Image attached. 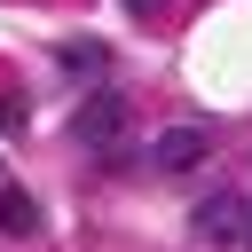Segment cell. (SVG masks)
Masks as SVG:
<instances>
[{"instance_id": "cell-1", "label": "cell", "mask_w": 252, "mask_h": 252, "mask_svg": "<svg viewBox=\"0 0 252 252\" xmlns=\"http://www.w3.org/2000/svg\"><path fill=\"white\" fill-rule=\"evenodd\" d=\"M189 236L213 244V252H220V244H244V236H252V205H244L236 189H213V197L189 205Z\"/></svg>"}, {"instance_id": "cell-2", "label": "cell", "mask_w": 252, "mask_h": 252, "mask_svg": "<svg viewBox=\"0 0 252 252\" xmlns=\"http://www.w3.org/2000/svg\"><path fill=\"white\" fill-rule=\"evenodd\" d=\"M71 134H79L87 150H118V134H126V102H118V94H94V102H79Z\"/></svg>"}, {"instance_id": "cell-3", "label": "cell", "mask_w": 252, "mask_h": 252, "mask_svg": "<svg viewBox=\"0 0 252 252\" xmlns=\"http://www.w3.org/2000/svg\"><path fill=\"white\" fill-rule=\"evenodd\" d=\"M205 150H213L205 126H165V134L150 142V165H158V173H189V165H205Z\"/></svg>"}, {"instance_id": "cell-4", "label": "cell", "mask_w": 252, "mask_h": 252, "mask_svg": "<svg viewBox=\"0 0 252 252\" xmlns=\"http://www.w3.org/2000/svg\"><path fill=\"white\" fill-rule=\"evenodd\" d=\"M63 71H71V79H102V71H110V47H102V39H63Z\"/></svg>"}, {"instance_id": "cell-5", "label": "cell", "mask_w": 252, "mask_h": 252, "mask_svg": "<svg viewBox=\"0 0 252 252\" xmlns=\"http://www.w3.org/2000/svg\"><path fill=\"white\" fill-rule=\"evenodd\" d=\"M0 228H8V236H32V228H39V205H32L24 189H8V197H0Z\"/></svg>"}, {"instance_id": "cell-6", "label": "cell", "mask_w": 252, "mask_h": 252, "mask_svg": "<svg viewBox=\"0 0 252 252\" xmlns=\"http://www.w3.org/2000/svg\"><path fill=\"white\" fill-rule=\"evenodd\" d=\"M126 8H134V16H158V8H165V0H126Z\"/></svg>"}, {"instance_id": "cell-7", "label": "cell", "mask_w": 252, "mask_h": 252, "mask_svg": "<svg viewBox=\"0 0 252 252\" xmlns=\"http://www.w3.org/2000/svg\"><path fill=\"white\" fill-rule=\"evenodd\" d=\"M244 244H252V236H244Z\"/></svg>"}]
</instances>
